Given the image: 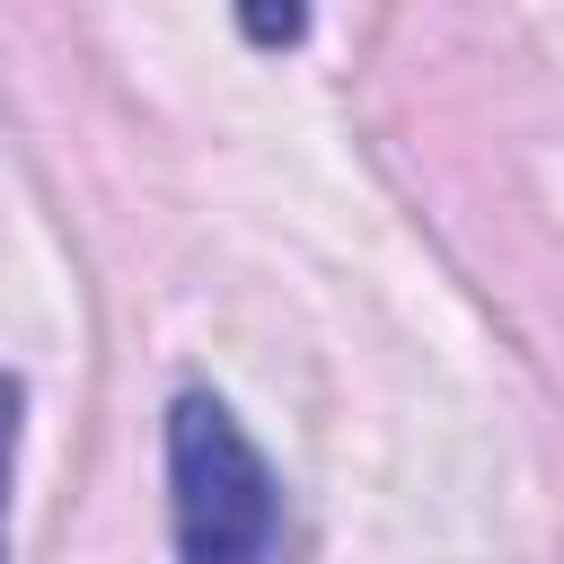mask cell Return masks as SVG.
<instances>
[{"instance_id": "cell-3", "label": "cell", "mask_w": 564, "mask_h": 564, "mask_svg": "<svg viewBox=\"0 0 564 564\" xmlns=\"http://www.w3.org/2000/svg\"><path fill=\"white\" fill-rule=\"evenodd\" d=\"M18 405H26V388L0 370V511H9V458H18ZM0 564H9V529H0Z\"/></svg>"}, {"instance_id": "cell-2", "label": "cell", "mask_w": 564, "mask_h": 564, "mask_svg": "<svg viewBox=\"0 0 564 564\" xmlns=\"http://www.w3.org/2000/svg\"><path fill=\"white\" fill-rule=\"evenodd\" d=\"M238 26H247V44L282 53V44L308 35V0H238Z\"/></svg>"}, {"instance_id": "cell-1", "label": "cell", "mask_w": 564, "mask_h": 564, "mask_svg": "<svg viewBox=\"0 0 564 564\" xmlns=\"http://www.w3.org/2000/svg\"><path fill=\"white\" fill-rule=\"evenodd\" d=\"M167 511L185 564H273L282 485L212 388H185L167 405Z\"/></svg>"}]
</instances>
